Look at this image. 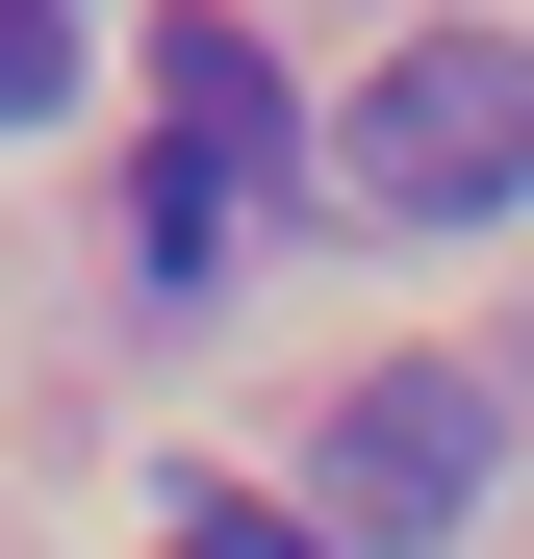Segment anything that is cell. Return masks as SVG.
Here are the masks:
<instances>
[{
  "mask_svg": "<svg viewBox=\"0 0 534 559\" xmlns=\"http://www.w3.org/2000/svg\"><path fill=\"white\" fill-rule=\"evenodd\" d=\"M331 153H356L382 229H509V204H534V51H509V26H407L382 103H356Z\"/></svg>",
  "mask_w": 534,
  "mask_h": 559,
  "instance_id": "1",
  "label": "cell"
},
{
  "mask_svg": "<svg viewBox=\"0 0 534 559\" xmlns=\"http://www.w3.org/2000/svg\"><path fill=\"white\" fill-rule=\"evenodd\" d=\"M331 559H432V534H484V382L459 356H382V382L331 407Z\"/></svg>",
  "mask_w": 534,
  "mask_h": 559,
  "instance_id": "2",
  "label": "cell"
},
{
  "mask_svg": "<svg viewBox=\"0 0 534 559\" xmlns=\"http://www.w3.org/2000/svg\"><path fill=\"white\" fill-rule=\"evenodd\" d=\"M153 76H178V153H229V178H306V128H281V51H254V26H153Z\"/></svg>",
  "mask_w": 534,
  "mask_h": 559,
  "instance_id": "3",
  "label": "cell"
},
{
  "mask_svg": "<svg viewBox=\"0 0 534 559\" xmlns=\"http://www.w3.org/2000/svg\"><path fill=\"white\" fill-rule=\"evenodd\" d=\"M128 229H153V280H204V254L254 229V178H229V153H178V128H153V153H128Z\"/></svg>",
  "mask_w": 534,
  "mask_h": 559,
  "instance_id": "4",
  "label": "cell"
},
{
  "mask_svg": "<svg viewBox=\"0 0 534 559\" xmlns=\"http://www.w3.org/2000/svg\"><path fill=\"white\" fill-rule=\"evenodd\" d=\"M76 103V0H0V128H51Z\"/></svg>",
  "mask_w": 534,
  "mask_h": 559,
  "instance_id": "5",
  "label": "cell"
},
{
  "mask_svg": "<svg viewBox=\"0 0 534 559\" xmlns=\"http://www.w3.org/2000/svg\"><path fill=\"white\" fill-rule=\"evenodd\" d=\"M153 559H331V534H306V509H229V484H204V509H178Z\"/></svg>",
  "mask_w": 534,
  "mask_h": 559,
  "instance_id": "6",
  "label": "cell"
}]
</instances>
